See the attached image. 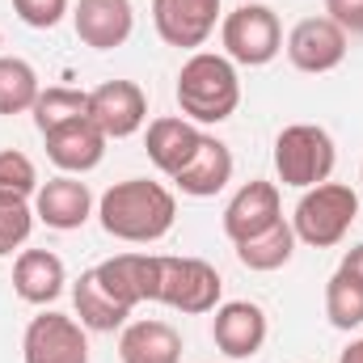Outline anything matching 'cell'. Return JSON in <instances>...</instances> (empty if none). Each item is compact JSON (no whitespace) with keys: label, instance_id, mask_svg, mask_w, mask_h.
Listing matches in <instances>:
<instances>
[{"label":"cell","instance_id":"cell-14","mask_svg":"<svg viewBox=\"0 0 363 363\" xmlns=\"http://www.w3.org/2000/svg\"><path fill=\"white\" fill-rule=\"evenodd\" d=\"M43 140H47L51 165L64 169V174H72V178L97 169L101 157H106V144H110L89 114H85V118H72V123H64V127H55V131H47Z\"/></svg>","mask_w":363,"mask_h":363},{"label":"cell","instance_id":"cell-26","mask_svg":"<svg viewBox=\"0 0 363 363\" xmlns=\"http://www.w3.org/2000/svg\"><path fill=\"white\" fill-rule=\"evenodd\" d=\"M38 169L26 152L17 148H4L0 152V194H17V199H34L38 194Z\"/></svg>","mask_w":363,"mask_h":363},{"label":"cell","instance_id":"cell-3","mask_svg":"<svg viewBox=\"0 0 363 363\" xmlns=\"http://www.w3.org/2000/svg\"><path fill=\"white\" fill-rule=\"evenodd\" d=\"M359 220V194L342 182H321L308 186L291 211V233L296 241L313 250H334Z\"/></svg>","mask_w":363,"mask_h":363},{"label":"cell","instance_id":"cell-16","mask_svg":"<svg viewBox=\"0 0 363 363\" xmlns=\"http://www.w3.org/2000/svg\"><path fill=\"white\" fill-rule=\"evenodd\" d=\"M203 127L199 123H190V118H178V114H165V118H152L148 123V140H144V148H148V161L165 174V178H174L182 174L186 165H190V157L199 152V144H203Z\"/></svg>","mask_w":363,"mask_h":363},{"label":"cell","instance_id":"cell-27","mask_svg":"<svg viewBox=\"0 0 363 363\" xmlns=\"http://www.w3.org/2000/svg\"><path fill=\"white\" fill-rule=\"evenodd\" d=\"M13 13L30 30H55L68 13V0H13Z\"/></svg>","mask_w":363,"mask_h":363},{"label":"cell","instance_id":"cell-18","mask_svg":"<svg viewBox=\"0 0 363 363\" xmlns=\"http://www.w3.org/2000/svg\"><path fill=\"white\" fill-rule=\"evenodd\" d=\"M228 182H233V152L216 135H203V144L190 157V165L182 174H174V186H178L182 194H190V199H211Z\"/></svg>","mask_w":363,"mask_h":363},{"label":"cell","instance_id":"cell-7","mask_svg":"<svg viewBox=\"0 0 363 363\" xmlns=\"http://www.w3.org/2000/svg\"><path fill=\"white\" fill-rule=\"evenodd\" d=\"M347 43H351V34L338 21H330V17H304V21L291 26L283 51H287L291 68H300L308 77H321V72H334L347 60Z\"/></svg>","mask_w":363,"mask_h":363},{"label":"cell","instance_id":"cell-8","mask_svg":"<svg viewBox=\"0 0 363 363\" xmlns=\"http://www.w3.org/2000/svg\"><path fill=\"white\" fill-rule=\"evenodd\" d=\"M21 359L26 363H89V338L77 317L43 313L21 334Z\"/></svg>","mask_w":363,"mask_h":363},{"label":"cell","instance_id":"cell-13","mask_svg":"<svg viewBox=\"0 0 363 363\" xmlns=\"http://www.w3.org/2000/svg\"><path fill=\"white\" fill-rule=\"evenodd\" d=\"M77 38L93 51H114L131 38L135 30V9L131 0H77L72 9Z\"/></svg>","mask_w":363,"mask_h":363},{"label":"cell","instance_id":"cell-9","mask_svg":"<svg viewBox=\"0 0 363 363\" xmlns=\"http://www.w3.org/2000/svg\"><path fill=\"white\" fill-rule=\"evenodd\" d=\"M89 118L106 140H127L148 123V97L135 81H106L89 93Z\"/></svg>","mask_w":363,"mask_h":363},{"label":"cell","instance_id":"cell-19","mask_svg":"<svg viewBox=\"0 0 363 363\" xmlns=\"http://www.w3.org/2000/svg\"><path fill=\"white\" fill-rule=\"evenodd\" d=\"M118 359L123 363H182V334L169 321H157V317L131 321V325H123Z\"/></svg>","mask_w":363,"mask_h":363},{"label":"cell","instance_id":"cell-20","mask_svg":"<svg viewBox=\"0 0 363 363\" xmlns=\"http://www.w3.org/2000/svg\"><path fill=\"white\" fill-rule=\"evenodd\" d=\"M72 304H77L81 325H85V330H97V334H114V330H123L127 317H131V308L106 287V279L97 274V267H89V271L77 279V287H72Z\"/></svg>","mask_w":363,"mask_h":363},{"label":"cell","instance_id":"cell-30","mask_svg":"<svg viewBox=\"0 0 363 363\" xmlns=\"http://www.w3.org/2000/svg\"><path fill=\"white\" fill-rule=\"evenodd\" d=\"M338 363H363V338H355V342L338 355Z\"/></svg>","mask_w":363,"mask_h":363},{"label":"cell","instance_id":"cell-24","mask_svg":"<svg viewBox=\"0 0 363 363\" xmlns=\"http://www.w3.org/2000/svg\"><path fill=\"white\" fill-rule=\"evenodd\" d=\"M325 317L334 330H359L363 325V283L334 271L325 283Z\"/></svg>","mask_w":363,"mask_h":363},{"label":"cell","instance_id":"cell-28","mask_svg":"<svg viewBox=\"0 0 363 363\" xmlns=\"http://www.w3.org/2000/svg\"><path fill=\"white\" fill-rule=\"evenodd\" d=\"M325 17L338 21L347 34H363V0H325Z\"/></svg>","mask_w":363,"mask_h":363},{"label":"cell","instance_id":"cell-31","mask_svg":"<svg viewBox=\"0 0 363 363\" xmlns=\"http://www.w3.org/2000/svg\"><path fill=\"white\" fill-rule=\"evenodd\" d=\"M359 182H363V169H359Z\"/></svg>","mask_w":363,"mask_h":363},{"label":"cell","instance_id":"cell-25","mask_svg":"<svg viewBox=\"0 0 363 363\" xmlns=\"http://www.w3.org/2000/svg\"><path fill=\"white\" fill-rule=\"evenodd\" d=\"M34 233V207L30 199L17 194H0V258H9L13 250H21Z\"/></svg>","mask_w":363,"mask_h":363},{"label":"cell","instance_id":"cell-17","mask_svg":"<svg viewBox=\"0 0 363 363\" xmlns=\"http://www.w3.org/2000/svg\"><path fill=\"white\" fill-rule=\"evenodd\" d=\"M64 283H68V271H64L60 254H51V250H21L17 254V262H13V291L26 304L60 300Z\"/></svg>","mask_w":363,"mask_h":363},{"label":"cell","instance_id":"cell-10","mask_svg":"<svg viewBox=\"0 0 363 363\" xmlns=\"http://www.w3.org/2000/svg\"><path fill=\"white\" fill-rule=\"evenodd\" d=\"M216 21L220 0H152V26L178 51H199L211 38Z\"/></svg>","mask_w":363,"mask_h":363},{"label":"cell","instance_id":"cell-12","mask_svg":"<svg viewBox=\"0 0 363 363\" xmlns=\"http://www.w3.org/2000/svg\"><path fill=\"white\" fill-rule=\"evenodd\" d=\"M283 220V203H279V186L274 182H245L233 199H228V207H224V233H228V241L237 245V241H250V237H258V233H267L271 224Z\"/></svg>","mask_w":363,"mask_h":363},{"label":"cell","instance_id":"cell-5","mask_svg":"<svg viewBox=\"0 0 363 363\" xmlns=\"http://www.w3.org/2000/svg\"><path fill=\"white\" fill-rule=\"evenodd\" d=\"M220 43L233 64L262 68L283 51V26L271 4H241L220 21Z\"/></svg>","mask_w":363,"mask_h":363},{"label":"cell","instance_id":"cell-6","mask_svg":"<svg viewBox=\"0 0 363 363\" xmlns=\"http://www.w3.org/2000/svg\"><path fill=\"white\" fill-rule=\"evenodd\" d=\"M220 291H224V279L211 262H203V258H165L161 254V296H157V304H169L186 317H199V313L220 308Z\"/></svg>","mask_w":363,"mask_h":363},{"label":"cell","instance_id":"cell-15","mask_svg":"<svg viewBox=\"0 0 363 363\" xmlns=\"http://www.w3.org/2000/svg\"><path fill=\"white\" fill-rule=\"evenodd\" d=\"M34 216L47 224V228H60V233H72V228H85V220L93 216V190L72 174H60V178L43 182L38 194H34Z\"/></svg>","mask_w":363,"mask_h":363},{"label":"cell","instance_id":"cell-11","mask_svg":"<svg viewBox=\"0 0 363 363\" xmlns=\"http://www.w3.org/2000/svg\"><path fill=\"white\" fill-rule=\"evenodd\" d=\"M267 313L254 300H228L211 317V338L228 359H254L267 342Z\"/></svg>","mask_w":363,"mask_h":363},{"label":"cell","instance_id":"cell-29","mask_svg":"<svg viewBox=\"0 0 363 363\" xmlns=\"http://www.w3.org/2000/svg\"><path fill=\"white\" fill-rule=\"evenodd\" d=\"M342 274H351L355 283H363V245H355V250H347L342 254V267H338Z\"/></svg>","mask_w":363,"mask_h":363},{"label":"cell","instance_id":"cell-2","mask_svg":"<svg viewBox=\"0 0 363 363\" xmlns=\"http://www.w3.org/2000/svg\"><path fill=\"white\" fill-rule=\"evenodd\" d=\"M241 106V77L228 55L216 51H194L178 72V110L182 118L211 127L233 118Z\"/></svg>","mask_w":363,"mask_h":363},{"label":"cell","instance_id":"cell-22","mask_svg":"<svg viewBox=\"0 0 363 363\" xmlns=\"http://www.w3.org/2000/svg\"><path fill=\"white\" fill-rule=\"evenodd\" d=\"M38 72L21 55H0V114H26L38 101Z\"/></svg>","mask_w":363,"mask_h":363},{"label":"cell","instance_id":"cell-4","mask_svg":"<svg viewBox=\"0 0 363 363\" xmlns=\"http://www.w3.org/2000/svg\"><path fill=\"white\" fill-rule=\"evenodd\" d=\"M334 165H338V148H334L325 127L291 123V127L279 131V140H274V174H279L283 186H296V190L321 186V182H330Z\"/></svg>","mask_w":363,"mask_h":363},{"label":"cell","instance_id":"cell-1","mask_svg":"<svg viewBox=\"0 0 363 363\" xmlns=\"http://www.w3.org/2000/svg\"><path fill=\"white\" fill-rule=\"evenodd\" d=\"M97 220L114 241L127 245H152L161 241L174 220H178V199L169 186L148 178H127L114 182L101 199H97Z\"/></svg>","mask_w":363,"mask_h":363},{"label":"cell","instance_id":"cell-23","mask_svg":"<svg viewBox=\"0 0 363 363\" xmlns=\"http://www.w3.org/2000/svg\"><path fill=\"white\" fill-rule=\"evenodd\" d=\"M30 114H34V127L47 135V131H55V127H64L72 118H85L89 114V93L68 89V85H51V89L38 93Z\"/></svg>","mask_w":363,"mask_h":363},{"label":"cell","instance_id":"cell-21","mask_svg":"<svg viewBox=\"0 0 363 363\" xmlns=\"http://www.w3.org/2000/svg\"><path fill=\"white\" fill-rule=\"evenodd\" d=\"M291 254H296V233H291L287 220L271 224L267 233H258V237H250V241H237V262H241L245 271H262V274L279 271V267L291 262Z\"/></svg>","mask_w":363,"mask_h":363}]
</instances>
